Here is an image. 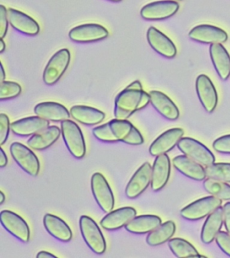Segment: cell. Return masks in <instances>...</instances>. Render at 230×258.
I'll list each match as a JSON object with an SVG mask.
<instances>
[{
	"label": "cell",
	"instance_id": "cell-21",
	"mask_svg": "<svg viewBox=\"0 0 230 258\" xmlns=\"http://www.w3.org/2000/svg\"><path fill=\"white\" fill-rule=\"evenodd\" d=\"M171 174V161L168 155L163 154L157 156L152 166L151 189L158 191L168 182Z\"/></svg>",
	"mask_w": 230,
	"mask_h": 258
},
{
	"label": "cell",
	"instance_id": "cell-19",
	"mask_svg": "<svg viewBox=\"0 0 230 258\" xmlns=\"http://www.w3.org/2000/svg\"><path fill=\"white\" fill-rule=\"evenodd\" d=\"M9 23L17 31L28 36H36L39 33V24L31 16L20 10L8 9Z\"/></svg>",
	"mask_w": 230,
	"mask_h": 258
},
{
	"label": "cell",
	"instance_id": "cell-33",
	"mask_svg": "<svg viewBox=\"0 0 230 258\" xmlns=\"http://www.w3.org/2000/svg\"><path fill=\"white\" fill-rule=\"evenodd\" d=\"M205 190L221 201H230V185L224 181L207 177L203 181Z\"/></svg>",
	"mask_w": 230,
	"mask_h": 258
},
{
	"label": "cell",
	"instance_id": "cell-43",
	"mask_svg": "<svg viewBox=\"0 0 230 258\" xmlns=\"http://www.w3.org/2000/svg\"><path fill=\"white\" fill-rule=\"evenodd\" d=\"M37 258H53V257H57V256L54 255V254H52L50 253V252L46 251H39V253L37 254V256H36Z\"/></svg>",
	"mask_w": 230,
	"mask_h": 258
},
{
	"label": "cell",
	"instance_id": "cell-30",
	"mask_svg": "<svg viewBox=\"0 0 230 258\" xmlns=\"http://www.w3.org/2000/svg\"><path fill=\"white\" fill-rule=\"evenodd\" d=\"M162 223L161 218L154 215L136 216L125 226V229L129 233L143 235L154 231Z\"/></svg>",
	"mask_w": 230,
	"mask_h": 258
},
{
	"label": "cell",
	"instance_id": "cell-13",
	"mask_svg": "<svg viewBox=\"0 0 230 258\" xmlns=\"http://www.w3.org/2000/svg\"><path fill=\"white\" fill-rule=\"evenodd\" d=\"M109 124L117 141L130 145H141L144 143L140 131L130 121L114 118Z\"/></svg>",
	"mask_w": 230,
	"mask_h": 258
},
{
	"label": "cell",
	"instance_id": "cell-5",
	"mask_svg": "<svg viewBox=\"0 0 230 258\" xmlns=\"http://www.w3.org/2000/svg\"><path fill=\"white\" fill-rule=\"evenodd\" d=\"M222 201L213 196L202 198L190 204L180 211L181 217L188 221L203 219L221 207Z\"/></svg>",
	"mask_w": 230,
	"mask_h": 258
},
{
	"label": "cell",
	"instance_id": "cell-16",
	"mask_svg": "<svg viewBox=\"0 0 230 258\" xmlns=\"http://www.w3.org/2000/svg\"><path fill=\"white\" fill-rule=\"evenodd\" d=\"M185 132L181 128L169 129L159 135L149 147V153L153 157L167 154L172 150L183 138Z\"/></svg>",
	"mask_w": 230,
	"mask_h": 258
},
{
	"label": "cell",
	"instance_id": "cell-29",
	"mask_svg": "<svg viewBox=\"0 0 230 258\" xmlns=\"http://www.w3.org/2000/svg\"><path fill=\"white\" fill-rule=\"evenodd\" d=\"M61 135V128L53 125L30 137L27 145L34 150H45L53 145Z\"/></svg>",
	"mask_w": 230,
	"mask_h": 258
},
{
	"label": "cell",
	"instance_id": "cell-4",
	"mask_svg": "<svg viewBox=\"0 0 230 258\" xmlns=\"http://www.w3.org/2000/svg\"><path fill=\"white\" fill-rule=\"evenodd\" d=\"M71 59L68 48H62L56 52L48 61L43 74L44 83L52 86L56 84L67 70Z\"/></svg>",
	"mask_w": 230,
	"mask_h": 258
},
{
	"label": "cell",
	"instance_id": "cell-1",
	"mask_svg": "<svg viewBox=\"0 0 230 258\" xmlns=\"http://www.w3.org/2000/svg\"><path fill=\"white\" fill-rule=\"evenodd\" d=\"M149 103V94L143 90L139 80L134 81L117 96L114 105L115 118L127 120L135 112L148 106Z\"/></svg>",
	"mask_w": 230,
	"mask_h": 258
},
{
	"label": "cell",
	"instance_id": "cell-38",
	"mask_svg": "<svg viewBox=\"0 0 230 258\" xmlns=\"http://www.w3.org/2000/svg\"><path fill=\"white\" fill-rule=\"evenodd\" d=\"M214 150L222 154H230V135L216 139L213 143Z\"/></svg>",
	"mask_w": 230,
	"mask_h": 258
},
{
	"label": "cell",
	"instance_id": "cell-42",
	"mask_svg": "<svg viewBox=\"0 0 230 258\" xmlns=\"http://www.w3.org/2000/svg\"><path fill=\"white\" fill-rule=\"evenodd\" d=\"M8 163H9V159H8L7 153H5L3 147H1L0 149V167L3 168L7 166Z\"/></svg>",
	"mask_w": 230,
	"mask_h": 258
},
{
	"label": "cell",
	"instance_id": "cell-47",
	"mask_svg": "<svg viewBox=\"0 0 230 258\" xmlns=\"http://www.w3.org/2000/svg\"><path fill=\"white\" fill-rule=\"evenodd\" d=\"M108 1L113 2H118L122 1V0H108Z\"/></svg>",
	"mask_w": 230,
	"mask_h": 258
},
{
	"label": "cell",
	"instance_id": "cell-39",
	"mask_svg": "<svg viewBox=\"0 0 230 258\" xmlns=\"http://www.w3.org/2000/svg\"><path fill=\"white\" fill-rule=\"evenodd\" d=\"M216 243L220 249L230 257V235L227 231H220L215 238Z\"/></svg>",
	"mask_w": 230,
	"mask_h": 258
},
{
	"label": "cell",
	"instance_id": "cell-31",
	"mask_svg": "<svg viewBox=\"0 0 230 258\" xmlns=\"http://www.w3.org/2000/svg\"><path fill=\"white\" fill-rule=\"evenodd\" d=\"M175 230L176 226L172 221L161 223L156 229L148 234L146 239L147 243L152 247L163 245L172 238Z\"/></svg>",
	"mask_w": 230,
	"mask_h": 258
},
{
	"label": "cell",
	"instance_id": "cell-17",
	"mask_svg": "<svg viewBox=\"0 0 230 258\" xmlns=\"http://www.w3.org/2000/svg\"><path fill=\"white\" fill-rule=\"evenodd\" d=\"M147 41L155 51L167 58L175 57L177 48L172 40L154 26L147 30Z\"/></svg>",
	"mask_w": 230,
	"mask_h": 258
},
{
	"label": "cell",
	"instance_id": "cell-25",
	"mask_svg": "<svg viewBox=\"0 0 230 258\" xmlns=\"http://www.w3.org/2000/svg\"><path fill=\"white\" fill-rule=\"evenodd\" d=\"M43 225L50 235L62 242H68L72 239V231L69 225L58 216L46 214L43 217Z\"/></svg>",
	"mask_w": 230,
	"mask_h": 258
},
{
	"label": "cell",
	"instance_id": "cell-3",
	"mask_svg": "<svg viewBox=\"0 0 230 258\" xmlns=\"http://www.w3.org/2000/svg\"><path fill=\"white\" fill-rule=\"evenodd\" d=\"M79 226L82 238L89 249L98 255L104 253L107 247L106 239L96 222L83 215L80 218Z\"/></svg>",
	"mask_w": 230,
	"mask_h": 258
},
{
	"label": "cell",
	"instance_id": "cell-6",
	"mask_svg": "<svg viewBox=\"0 0 230 258\" xmlns=\"http://www.w3.org/2000/svg\"><path fill=\"white\" fill-rule=\"evenodd\" d=\"M177 147L183 155H187L204 167L209 166L215 163V157L213 153L205 145L195 139L183 137L179 141Z\"/></svg>",
	"mask_w": 230,
	"mask_h": 258
},
{
	"label": "cell",
	"instance_id": "cell-26",
	"mask_svg": "<svg viewBox=\"0 0 230 258\" xmlns=\"http://www.w3.org/2000/svg\"><path fill=\"white\" fill-rule=\"evenodd\" d=\"M210 56L220 79L226 81L230 76V55L222 44H213L209 47Z\"/></svg>",
	"mask_w": 230,
	"mask_h": 258
},
{
	"label": "cell",
	"instance_id": "cell-37",
	"mask_svg": "<svg viewBox=\"0 0 230 258\" xmlns=\"http://www.w3.org/2000/svg\"><path fill=\"white\" fill-rule=\"evenodd\" d=\"M11 124L9 117L7 114H0V145H3L9 139Z\"/></svg>",
	"mask_w": 230,
	"mask_h": 258
},
{
	"label": "cell",
	"instance_id": "cell-23",
	"mask_svg": "<svg viewBox=\"0 0 230 258\" xmlns=\"http://www.w3.org/2000/svg\"><path fill=\"white\" fill-rule=\"evenodd\" d=\"M150 103L165 118L169 120H175L179 118V111L175 103L160 91L153 90L149 92Z\"/></svg>",
	"mask_w": 230,
	"mask_h": 258
},
{
	"label": "cell",
	"instance_id": "cell-46",
	"mask_svg": "<svg viewBox=\"0 0 230 258\" xmlns=\"http://www.w3.org/2000/svg\"><path fill=\"white\" fill-rule=\"evenodd\" d=\"M6 201V196L3 191H0V205H3Z\"/></svg>",
	"mask_w": 230,
	"mask_h": 258
},
{
	"label": "cell",
	"instance_id": "cell-40",
	"mask_svg": "<svg viewBox=\"0 0 230 258\" xmlns=\"http://www.w3.org/2000/svg\"><path fill=\"white\" fill-rule=\"evenodd\" d=\"M9 20L8 16V10L4 5L0 6V38L7 36L9 30Z\"/></svg>",
	"mask_w": 230,
	"mask_h": 258
},
{
	"label": "cell",
	"instance_id": "cell-36",
	"mask_svg": "<svg viewBox=\"0 0 230 258\" xmlns=\"http://www.w3.org/2000/svg\"><path fill=\"white\" fill-rule=\"evenodd\" d=\"M93 135L98 140L105 143L118 142L113 134L109 122L95 127L93 129Z\"/></svg>",
	"mask_w": 230,
	"mask_h": 258
},
{
	"label": "cell",
	"instance_id": "cell-22",
	"mask_svg": "<svg viewBox=\"0 0 230 258\" xmlns=\"http://www.w3.org/2000/svg\"><path fill=\"white\" fill-rule=\"evenodd\" d=\"M173 167L185 176L195 181L207 178L205 167L185 155H177L173 159Z\"/></svg>",
	"mask_w": 230,
	"mask_h": 258
},
{
	"label": "cell",
	"instance_id": "cell-45",
	"mask_svg": "<svg viewBox=\"0 0 230 258\" xmlns=\"http://www.w3.org/2000/svg\"><path fill=\"white\" fill-rule=\"evenodd\" d=\"M7 45H6L5 42L4 41L3 38H1L0 40V53H3L6 50Z\"/></svg>",
	"mask_w": 230,
	"mask_h": 258
},
{
	"label": "cell",
	"instance_id": "cell-20",
	"mask_svg": "<svg viewBox=\"0 0 230 258\" xmlns=\"http://www.w3.org/2000/svg\"><path fill=\"white\" fill-rule=\"evenodd\" d=\"M50 126V121L37 116L26 117L11 123V131L19 137H29Z\"/></svg>",
	"mask_w": 230,
	"mask_h": 258
},
{
	"label": "cell",
	"instance_id": "cell-12",
	"mask_svg": "<svg viewBox=\"0 0 230 258\" xmlns=\"http://www.w3.org/2000/svg\"><path fill=\"white\" fill-rule=\"evenodd\" d=\"M152 179V166L145 162L134 173L125 189L127 198L135 199L142 195L151 185Z\"/></svg>",
	"mask_w": 230,
	"mask_h": 258
},
{
	"label": "cell",
	"instance_id": "cell-27",
	"mask_svg": "<svg viewBox=\"0 0 230 258\" xmlns=\"http://www.w3.org/2000/svg\"><path fill=\"white\" fill-rule=\"evenodd\" d=\"M70 116L74 120L84 125L94 126L102 123L106 118V114L103 111L94 107L76 105L70 110Z\"/></svg>",
	"mask_w": 230,
	"mask_h": 258
},
{
	"label": "cell",
	"instance_id": "cell-35",
	"mask_svg": "<svg viewBox=\"0 0 230 258\" xmlns=\"http://www.w3.org/2000/svg\"><path fill=\"white\" fill-rule=\"evenodd\" d=\"M22 92V88L17 82L4 81L0 84V100L5 101L17 98Z\"/></svg>",
	"mask_w": 230,
	"mask_h": 258
},
{
	"label": "cell",
	"instance_id": "cell-41",
	"mask_svg": "<svg viewBox=\"0 0 230 258\" xmlns=\"http://www.w3.org/2000/svg\"><path fill=\"white\" fill-rule=\"evenodd\" d=\"M223 209V224L225 225L226 231L230 235V202H228L224 205Z\"/></svg>",
	"mask_w": 230,
	"mask_h": 258
},
{
	"label": "cell",
	"instance_id": "cell-24",
	"mask_svg": "<svg viewBox=\"0 0 230 258\" xmlns=\"http://www.w3.org/2000/svg\"><path fill=\"white\" fill-rule=\"evenodd\" d=\"M36 116L52 122H62L70 118V111L64 105L55 102H44L34 108Z\"/></svg>",
	"mask_w": 230,
	"mask_h": 258
},
{
	"label": "cell",
	"instance_id": "cell-14",
	"mask_svg": "<svg viewBox=\"0 0 230 258\" xmlns=\"http://www.w3.org/2000/svg\"><path fill=\"white\" fill-rule=\"evenodd\" d=\"M196 90L202 106L208 113L215 110L218 103V94L211 79L201 74L196 80Z\"/></svg>",
	"mask_w": 230,
	"mask_h": 258
},
{
	"label": "cell",
	"instance_id": "cell-2",
	"mask_svg": "<svg viewBox=\"0 0 230 258\" xmlns=\"http://www.w3.org/2000/svg\"><path fill=\"white\" fill-rule=\"evenodd\" d=\"M61 131L62 138L70 154L76 159L83 158L86 154V143L79 126L68 119L61 122Z\"/></svg>",
	"mask_w": 230,
	"mask_h": 258
},
{
	"label": "cell",
	"instance_id": "cell-9",
	"mask_svg": "<svg viewBox=\"0 0 230 258\" xmlns=\"http://www.w3.org/2000/svg\"><path fill=\"white\" fill-rule=\"evenodd\" d=\"M2 225L9 233L23 243L29 241L31 231L25 220L18 214L9 210H5L0 213Z\"/></svg>",
	"mask_w": 230,
	"mask_h": 258
},
{
	"label": "cell",
	"instance_id": "cell-48",
	"mask_svg": "<svg viewBox=\"0 0 230 258\" xmlns=\"http://www.w3.org/2000/svg\"><path fill=\"white\" fill-rule=\"evenodd\" d=\"M171 1H175V2H176V1H182V0H171Z\"/></svg>",
	"mask_w": 230,
	"mask_h": 258
},
{
	"label": "cell",
	"instance_id": "cell-7",
	"mask_svg": "<svg viewBox=\"0 0 230 258\" xmlns=\"http://www.w3.org/2000/svg\"><path fill=\"white\" fill-rule=\"evenodd\" d=\"M91 190L94 199L100 209L108 213L114 210L115 198L110 184L101 173H95L90 180Z\"/></svg>",
	"mask_w": 230,
	"mask_h": 258
},
{
	"label": "cell",
	"instance_id": "cell-8",
	"mask_svg": "<svg viewBox=\"0 0 230 258\" xmlns=\"http://www.w3.org/2000/svg\"><path fill=\"white\" fill-rule=\"evenodd\" d=\"M10 151L16 163L26 173L33 177L37 176L40 171V162L35 153L21 143H12Z\"/></svg>",
	"mask_w": 230,
	"mask_h": 258
},
{
	"label": "cell",
	"instance_id": "cell-11",
	"mask_svg": "<svg viewBox=\"0 0 230 258\" xmlns=\"http://www.w3.org/2000/svg\"><path fill=\"white\" fill-rule=\"evenodd\" d=\"M109 36L108 30L98 24H85L70 30V39L78 43H90L100 41Z\"/></svg>",
	"mask_w": 230,
	"mask_h": 258
},
{
	"label": "cell",
	"instance_id": "cell-28",
	"mask_svg": "<svg viewBox=\"0 0 230 258\" xmlns=\"http://www.w3.org/2000/svg\"><path fill=\"white\" fill-rule=\"evenodd\" d=\"M223 209L220 207L207 217L202 227L201 239L205 244H210L215 240L223 225Z\"/></svg>",
	"mask_w": 230,
	"mask_h": 258
},
{
	"label": "cell",
	"instance_id": "cell-18",
	"mask_svg": "<svg viewBox=\"0 0 230 258\" xmlns=\"http://www.w3.org/2000/svg\"><path fill=\"white\" fill-rule=\"evenodd\" d=\"M136 216L134 208L125 207L113 210L100 221V225L107 231H116L125 227Z\"/></svg>",
	"mask_w": 230,
	"mask_h": 258
},
{
	"label": "cell",
	"instance_id": "cell-10",
	"mask_svg": "<svg viewBox=\"0 0 230 258\" xmlns=\"http://www.w3.org/2000/svg\"><path fill=\"white\" fill-rule=\"evenodd\" d=\"M179 8L177 2L163 0L151 2L143 6L141 16L148 21H160L166 20L176 14Z\"/></svg>",
	"mask_w": 230,
	"mask_h": 258
},
{
	"label": "cell",
	"instance_id": "cell-15",
	"mask_svg": "<svg viewBox=\"0 0 230 258\" xmlns=\"http://www.w3.org/2000/svg\"><path fill=\"white\" fill-rule=\"evenodd\" d=\"M189 38L194 41L203 44H222L227 41V34L217 26L201 24L189 32Z\"/></svg>",
	"mask_w": 230,
	"mask_h": 258
},
{
	"label": "cell",
	"instance_id": "cell-44",
	"mask_svg": "<svg viewBox=\"0 0 230 258\" xmlns=\"http://www.w3.org/2000/svg\"><path fill=\"white\" fill-rule=\"evenodd\" d=\"M6 80V72L3 63L0 64V82H3Z\"/></svg>",
	"mask_w": 230,
	"mask_h": 258
},
{
	"label": "cell",
	"instance_id": "cell-32",
	"mask_svg": "<svg viewBox=\"0 0 230 258\" xmlns=\"http://www.w3.org/2000/svg\"><path fill=\"white\" fill-rule=\"evenodd\" d=\"M168 246L175 257H202L197 249L190 242L181 238H172L168 241Z\"/></svg>",
	"mask_w": 230,
	"mask_h": 258
},
{
	"label": "cell",
	"instance_id": "cell-34",
	"mask_svg": "<svg viewBox=\"0 0 230 258\" xmlns=\"http://www.w3.org/2000/svg\"><path fill=\"white\" fill-rule=\"evenodd\" d=\"M207 177L230 183V163H214L205 167Z\"/></svg>",
	"mask_w": 230,
	"mask_h": 258
}]
</instances>
